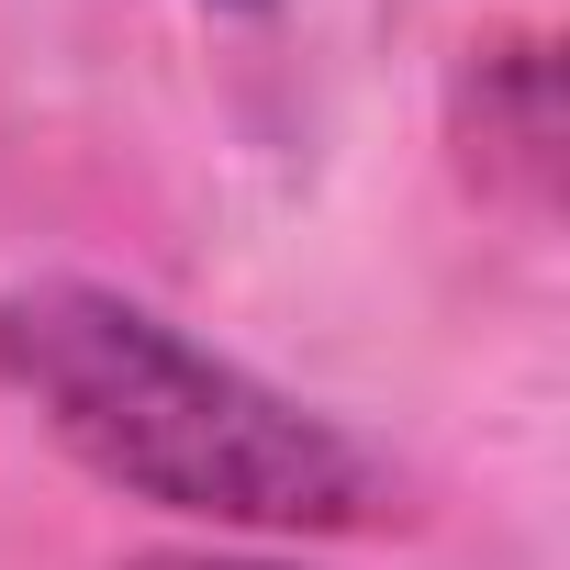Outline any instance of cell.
Instances as JSON below:
<instances>
[{
  "instance_id": "cell-1",
  "label": "cell",
  "mask_w": 570,
  "mask_h": 570,
  "mask_svg": "<svg viewBox=\"0 0 570 570\" xmlns=\"http://www.w3.org/2000/svg\"><path fill=\"white\" fill-rule=\"evenodd\" d=\"M0 381L46 436L112 492L235 525V537H347L381 514V459L257 370L190 347L168 314L101 279H12L0 292Z\"/></svg>"
},
{
  "instance_id": "cell-2",
  "label": "cell",
  "mask_w": 570,
  "mask_h": 570,
  "mask_svg": "<svg viewBox=\"0 0 570 570\" xmlns=\"http://www.w3.org/2000/svg\"><path fill=\"white\" fill-rule=\"evenodd\" d=\"M124 570H303V559H246V548H146Z\"/></svg>"
},
{
  "instance_id": "cell-3",
  "label": "cell",
  "mask_w": 570,
  "mask_h": 570,
  "mask_svg": "<svg viewBox=\"0 0 570 570\" xmlns=\"http://www.w3.org/2000/svg\"><path fill=\"white\" fill-rule=\"evenodd\" d=\"M235 12H257V0H235Z\"/></svg>"
}]
</instances>
